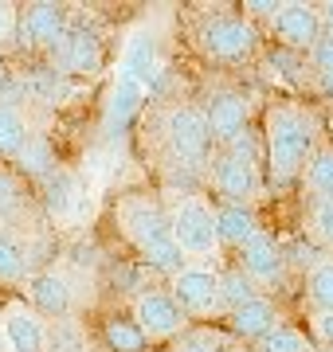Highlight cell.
Segmentation results:
<instances>
[{
    "label": "cell",
    "mask_w": 333,
    "mask_h": 352,
    "mask_svg": "<svg viewBox=\"0 0 333 352\" xmlns=\"http://www.w3.org/2000/svg\"><path fill=\"white\" fill-rule=\"evenodd\" d=\"M259 141H263V168H267V188L286 192L298 184V176L306 168L310 153L321 141V118L310 110L302 98H270L263 106V126H259Z\"/></svg>",
    "instance_id": "cell-1"
},
{
    "label": "cell",
    "mask_w": 333,
    "mask_h": 352,
    "mask_svg": "<svg viewBox=\"0 0 333 352\" xmlns=\"http://www.w3.org/2000/svg\"><path fill=\"white\" fill-rule=\"evenodd\" d=\"M114 227L129 243V251L161 278H173L184 266V254L177 251L173 231H169V212L161 196H153V192H122L114 204Z\"/></svg>",
    "instance_id": "cell-2"
},
{
    "label": "cell",
    "mask_w": 333,
    "mask_h": 352,
    "mask_svg": "<svg viewBox=\"0 0 333 352\" xmlns=\"http://www.w3.org/2000/svg\"><path fill=\"white\" fill-rule=\"evenodd\" d=\"M208 184L219 196V204H239V208H259L267 200V168H263V141L255 129H247L228 149H216L208 161Z\"/></svg>",
    "instance_id": "cell-3"
},
{
    "label": "cell",
    "mask_w": 333,
    "mask_h": 352,
    "mask_svg": "<svg viewBox=\"0 0 333 352\" xmlns=\"http://www.w3.org/2000/svg\"><path fill=\"white\" fill-rule=\"evenodd\" d=\"M169 231L184 263L224 266V251L216 239V204L204 192H169L165 196Z\"/></svg>",
    "instance_id": "cell-4"
},
{
    "label": "cell",
    "mask_w": 333,
    "mask_h": 352,
    "mask_svg": "<svg viewBox=\"0 0 333 352\" xmlns=\"http://www.w3.org/2000/svg\"><path fill=\"white\" fill-rule=\"evenodd\" d=\"M157 141L165 157L177 168H189V173H208V161L216 157V141H212V129H208V118L200 110V102H169L161 118H157Z\"/></svg>",
    "instance_id": "cell-5"
},
{
    "label": "cell",
    "mask_w": 333,
    "mask_h": 352,
    "mask_svg": "<svg viewBox=\"0 0 333 352\" xmlns=\"http://www.w3.org/2000/svg\"><path fill=\"white\" fill-rule=\"evenodd\" d=\"M259 32L239 8H212L193 24V43L208 63L239 67L259 55Z\"/></svg>",
    "instance_id": "cell-6"
},
{
    "label": "cell",
    "mask_w": 333,
    "mask_h": 352,
    "mask_svg": "<svg viewBox=\"0 0 333 352\" xmlns=\"http://www.w3.org/2000/svg\"><path fill=\"white\" fill-rule=\"evenodd\" d=\"M165 286L193 325H216V321H224V305H219V266L184 263L173 278H165Z\"/></svg>",
    "instance_id": "cell-7"
},
{
    "label": "cell",
    "mask_w": 333,
    "mask_h": 352,
    "mask_svg": "<svg viewBox=\"0 0 333 352\" xmlns=\"http://www.w3.org/2000/svg\"><path fill=\"white\" fill-rule=\"evenodd\" d=\"M129 317L138 321L141 337L149 340V349H153V344H165V349H169L177 337H184V333L193 329V321L184 317V309L173 302L169 286H157V282L133 294V302H129Z\"/></svg>",
    "instance_id": "cell-8"
},
{
    "label": "cell",
    "mask_w": 333,
    "mask_h": 352,
    "mask_svg": "<svg viewBox=\"0 0 333 352\" xmlns=\"http://www.w3.org/2000/svg\"><path fill=\"white\" fill-rule=\"evenodd\" d=\"M32 309H36L47 325L55 321H75L78 317V286H75V274L59 263H47V266H36V274L28 278L24 294H20Z\"/></svg>",
    "instance_id": "cell-9"
},
{
    "label": "cell",
    "mask_w": 333,
    "mask_h": 352,
    "mask_svg": "<svg viewBox=\"0 0 333 352\" xmlns=\"http://www.w3.org/2000/svg\"><path fill=\"white\" fill-rule=\"evenodd\" d=\"M67 28H71V8L55 4V0H36V4H24V8H20L12 43L20 51H28V55L52 59L55 47L63 43Z\"/></svg>",
    "instance_id": "cell-10"
},
{
    "label": "cell",
    "mask_w": 333,
    "mask_h": 352,
    "mask_svg": "<svg viewBox=\"0 0 333 352\" xmlns=\"http://www.w3.org/2000/svg\"><path fill=\"white\" fill-rule=\"evenodd\" d=\"M47 67H52L59 78H94V75H103V67H106V39L98 36L94 28L75 24V20H71L63 43L55 47V55L47 59Z\"/></svg>",
    "instance_id": "cell-11"
},
{
    "label": "cell",
    "mask_w": 333,
    "mask_h": 352,
    "mask_svg": "<svg viewBox=\"0 0 333 352\" xmlns=\"http://www.w3.org/2000/svg\"><path fill=\"white\" fill-rule=\"evenodd\" d=\"M0 340H4V352H47L52 349V325L20 294H12L0 302Z\"/></svg>",
    "instance_id": "cell-12"
},
{
    "label": "cell",
    "mask_w": 333,
    "mask_h": 352,
    "mask_svg": "<svg viewBox=\"0 0 333 352\" xmlns=\"http://www.w3.org/2000/svg\"><path fill=\"white\" fill-rule=\"evenodd\" d=\"M263 32H270V39H275L282 51L310 55V47L321 39V12H318V4L286 0V4H279V12L267 20Z\"/></svg>",
    "instance_id": "cell-13"
},
{
    "label": "cell",
    "mask_w": 333,
    "mask_h": 352,
    "mask_svg": "<svg viewBox=\"0 0 333 352\" xmlns=\"http://www.w3.org/2000/svg\"><path fill=\"white\" fill-rule=\"evenodd\" d=\"M200 110L208 118V129H212L216 149H228L231 141H239L251 129V102H247V94H239V90H231V87L208 90V98L200 102Z\"/></svg>",
    "instance_id": "cell-14"
},
{
    "label": "cell",
    "mask_w": 333,
    "mask_h": 352,
    "mask_svg": "<svg viewBox=\"0 0 333 352\" xmlns=\"http://www.w3.org/2000/svg\"><path fill=\"white\" fill-rule=\"evenodd\" d=\"M235 266H239V270L259 286V294H267V298H275V289L286 286V251H282V243L270 235L267 227L235 254Z\"/></svg>",
    "instance_id": "cell-15"
},
{
    "label": "cell",
    "mask_w": 333,
    "mask_h": 352,
    "mask_svg": "<svg viewBox=\"0 0 333 352\" xmlns=\"http://www.w3.org/2000/svg\"><path fill=\"white\" fill-rule=\"evenodd\" d=\"M118 75L133 78L141 87H149L153 94L157 78L165 75V55H161V43H157L153 28H133L122 43V55H118Z\"/></svg>",
    "instance_id": "cell-16"
},
{
    "label": "cell",
    "mask_w": 333,
    "mask_h": 352,
    "mask_svg": "<svg viewBox=\"0 0 333 352\" xmlns=\"http://www.w3.org/2000/svg\"><path fill=\"white\" fill-rule=\"evenodd\" d=\"M279 321H282L279 302H275V298H267V294H259V298L244 302L239 309L224 314V333H228V337H235V340H244V344H255V340L267 337Z\"/></svg>",
    "instance_id": "cell-17"
},
{
    "label": "cell",
    "mask_w": 333,
    "mask_h": 352,
    "mask_svg": "<svg viewBox=\"0 0 333 352\" xmlns=\"http://www.w3.org/2000/svg\"><path fill=\"white\" fill-rule=\"evenodd\" d=\"M36 274V251L32 239L16 227H0V289H20L24 294L28 278Z\"/></svg>",
    "instance_id": "cell-18"
},
{
    "label": "cell",
    "mask_w": 333,
    "mask_h": 352,
    "mask_svg": "<svg viewBox=\"0 0 333 352\" xmlns=\"http://www.w3.org/2000/svg\"><path fill=\"white\" fill-rule=\"evenodd\" d=\"M145 102H149V87H141V82H133V78H126V75H114V82L106 90V102H103L106 133H122V129L145 110Z\"/></svg>",
    "instance_id": "cell-19"
},
{
    "label": "cell",
    "mask_w": 333,
    "mask_h": 352,
    "mask_svg": "<svg viewBox=\"0 0 333 352\" xmlns=\"http://www.w3.org/2000/svg\"><path fill=\"white\" fill-rule=\"evenodd\" d=\"M259 231H263V223H259L255 208L216 204V239H219V251L224 254H239Z\"/></svg>",
    "instance_id": "cell-20"
},
{
    "label": "cell",
    "mask_w": 333,
    "mask_h": 352,
    "mask_svg": "<svg viewBox=\"0 0 333 352\" xmlns=\"http://www.w3.org/2000/svg\"><path fill=\"white\" fill-rule=\"evenodd\" d=\"M32 138H36V122H32L28 106L0 98V164H12Z\"/></svg>",
    "instance_id": "cell-21"
},
{
    "label": "cell",
    "mask_w": 333,
    "mask_h": 352,
    "mask_svg": "<svg viewBox=\"0 0 333 352\" xmlns=\"http://www.w3.org/2000/svg\"><path fill=\"white\" fill-rule=\"evenodd\" d=\"M28 215H32V188H28V180L16 173L12 164H0V227L24 231Z\"/></svg>",
    "instance_id": "cell-22"
},
{
    "label": "cell",
    "mask_w": 333,
    "mask_h": 352,
    "mask_svg": "<svg viewBox=\"0 0 333 352\" xmlns=\"http://www.w3.org/2000/svg\"><path fill=\"white\" fill-rule=\"evenodd\" d=\"M298 184L310 196V204H333V141L330 138H321L318 149L310 153Z\"/></svg>",
    "instance_id": "cell-23"
},
{
    "label": "cell",
    "mask_w": 333,
    "mask_h": 352,
    "mask_svg": "<svg viewBox=\"0 0 333 352\" xmlns=\"http://www.w3.org/2000/svg\"><path fill=\"white\" fill-rule=\"evenodd\" d=\"M98 344H103L106 352H149V340L141 337L138 321L129 317V309H122V314H106L103 325H98Z\"/></svg>",
    "instance_id": "cell-24"
},
{
    "label": "cell",
    "mask_w": 333,
    "mask_h": 352,
    "mask_svg": "<svg viewBox=\"0 0 333 352\" xmlns=\"http://www.w3.org/2000/svg\"><path fill=\"white\" fill-rule=\"evenodd\" d=\"M302 302H306L310 317L314 314H333V258L330 254H318V258L306 266V278H302Z\"/></svg>",
    "instance_id": "cell-25"
},
{
    "label": "cell",
    "mask_w": 333,
    "mask_h": 352,
    "mask_svg": "<svg viewBox=\"0 0 333 352\" xmlns=\"http://www.w3.org/2000/svg\"><path fill=\"white\" fill-rule=\"evenodd\" d=\"M12 168L24 176L28 184H43V180H47L55 168H59V161H55V149H52V141H47V133H39V129H36V138L24 145V153H20V157L12 161Z\"/></svg>",
    "instance_id": "cell-26"
},
{
    "label": "cell",
    "mask_w": 333,
    "mask_h": 352,
    "mask_svg": "<svg viewBox=\"0 0 333 352\" xmlns=\"http://www.w3.org/2000/svg\"><path fill=\"white\" fill-rule=\"evenodd\" d=\"M39 200H43V208H47V215L52 219H63V215L75 212V200H78V184L75 176L67 173L63 164L55 168L43 184H39Z\"/></svg>",
    "instance_id": "cell-27"
},
{
    "label": "cell",
    "mask_w": 333,
    "mask_h": 352,
    "mask_svg": "<svg viewBox=\"0 0 333 352\" xmlns=\"http://www.w3.org/2000/svg\"><path fill=\"white\" fill-rule=\"evenodd\" d=\"M251 352H314V340H310V333L302 325L279 321L267 337H259L255 344H251Z\"/></svg>",
    "instance_id": "cell-28"
},
{
    "label": "cell",
    "mask_w": 333,
    "mask_h": 352,
    "mask_svg": "<svg viewBox=\"0 0 333 352\" xmlns=\"http://www.w3.org/2000/svg\"><path fill=\"white\" fill-rule=\"evenodd\" d=\"M251 298H259V286L251 282V278L239 270V266H219V305H224V314H231V309H239L244 302H251Z\"/></svg>",
    "instance_id": "cell-29"
},
{
    "label": "cell",
    "mask_w": 333,
    "mask_h": 352,
    "mask_svg": "<svg viewBox=\"0 0 333 352\" xmlns=\"http://www.w3.org/2000/svg\"><path fill=\"white\" fill-rule=\"evenodd\" d=\"M306 235L333 258V204H310L306 212Z\"/></svg>",
    "instance_id": "cell-30"
},
{
    "label": "cell",
    "mask_w": 333,
    "mask_h": 352,
    "mask_svg": "<svg viewBox=\"0 0 333 352\" xmlns=\"http://www.w3.org/2000/svg\"><path fill=\"white\" fill-rule=\"evenodd\" d=\"M224 344V329L216 325H193L184 337H177L169 344V352H219Z\"/></svg>",
    "instance_id": "cell-31"
},
{
    "label": "cell",
    "mask_w": 333,
    "mask_h": 352,
    "mask_svg": "<svg viewBox=\"0 0 333 352\" xmlns=\"http://www.w3.org/2000/svg\"><path fill=\"white\" fill-rule=\"evenodd\" d=\"M306 63H310V71H314V75H321V71H333V36H325V32H321V39L310 47Z\"/></svg>",
    "instance_id": "cell-32"
},
{
    "label": "cell",
    "mask_w": 333,
    "mask_h": 352,
    "mask_svg": "<svg viewBox=\"0 0 333 352\" xmlns=\"http://www.w3.org/2000/svg\"><path fill=\"white\" fill-rule=\"evenodd\" d=\"M306 333L314 340V349H333V314H314Z\"/></svg>",
    "instance_id": "cell-33"
},
{
    "label": "cell",
    "mask_w": 333,
    "mask_h": 352,
    "mask_svg": "<svg viewBox=\"0 0 333 352\" xmlns=\"http://www.w3.org/2000/svg\"><path fill=\"white\" fill-rule=\"evenodd\" d=\"M16 20H20V8H16L12 0H0V51L12 47V39H16Z\"/></svg>",
    "instance_id": "cell-34"
},
{
    "label": "cell",
    "mask_w": 333,
    "mask_h": 352,
    "mask_svg": "<svg viewBox=\"0 0 333 352\" xmlns=\"http://www.w3.org/2000/svg\"><path fill=\"white\" fill-rule=\"evenodd\" d=\"M310 87L318 90L321 98L333 102V71H321V75H314V78H310Z\"/></svg>",
    "instance_id": "cell-35"
},
{
    "label": "cell",
    "mask_w": 333,
    "mask_h": 352,
    "mask_svg": "<svg viewBox=\"0 0 333 352\" xmlns=\"http://www.w3.org/2000/svg\"><path fill=\"white\" fill-rule=\"evenodd\" d=\"M318 12H321V32H325V36H333V0H330V4H321Z\"/></svg>",
    "instance_id": "cell-36"
},
{
    "label": "cell",
    "mask_w": 333,
    "mask_h": 352,
    "mask_svg": "<svg viewBox=\"0 0 333 352\" xmlns=\"http://www.w3.org/2000/svg\"><path fill=\"white\" fill-rule=\"evenodd\" d=\"M0 82H4V59H0Z\"/></svg>",
    "instance_id": "cell-37"
},
{
    "label": "cell",
    "mask_w": 333,
    "mask_h": 352,
    "mask_svg": "<svg viewBox=\"0 0 333 352\" xmlns=\"http://www.w3.org/2000/svg\"><path fill=\"white\" fill-rule=\"evenodd\" d=\"M314 352H333V349H314Z\"/></svg>",
    "instance_id": "cell-38"
},
{
    "label": "cell",
    "mask_w": 333,
    "mask_h": 352,
    "mask_svg": "<svg viewBox=\"0 0 333 352\" xmlns=\"http://www.w3.org/2000/svg\"><path fill=\"white\" fill-rule=\"evenodd\" d=\"M0 352H4V340H0Z\"/></svg>",
    "instance_id": "cell-39"
}]
</instances>
